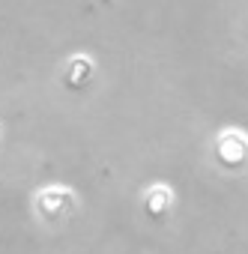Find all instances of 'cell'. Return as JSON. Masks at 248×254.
<instances>
[{
  "instance_id": "cell-1",
  "label": "cell",
  "mask_w": 248,
  "mask_h": 254,
  "mask_svg": "<svg viewBox=\"0 0 248 254\" xmlns=\"http://www.w3.org/2000/svg\"><path fill=\"white\" fill-rule=\"evenodd\" d=\"M36 212L45 224H66L78 212V200L69 189H45L36 197Z\"/></svg>"
},
{
  "instance_id": "cell-2",
  "label": "cell",
  "mask_w": 248,
  "mask_h": 254,
  "mask_svg": "<svg viewBox=\"0 0 248 254\" xmlns=\"http://www.w3.org/2000/svg\"><path fill=\"white\" fill-rule=\"evenodd\" d=\"M215 162L224 171H230V174L242 171L248 165V138L239 135V132L218 135V141H215Z\"/></svg>"
},
{
  "instance_id": "cell-3",
  "label": "cell",
  "mask_w": 248,
  "mask_h": 254,
  "mask_svg": "<svg viewBox=\"0 0 248 254\" xmlns=\"http://www.w3.org/2000/svg\"><path fill=\"white\" fill-rule=\"evenodd\" d=\"M171 209H174V194H171V189H165V186H153V189L144 194V212H147L150 221L162 224V221L171 215Z\"/></svg>"
},
{
  "instance_id": "cell-4",
  "label": "cell",
  "mask_w": 248,
  "mask_h": 254,
  "mask_svg": "<svg viewBox=\"0 0 248 254\" xmlns=\"http://www.w3.org/2000/svg\"><path fill=\"white\" fill-rule=\"evenodd\" d=\"M93 75H96V69H93V63H90L87 57H75V60H69L66 69H63V81H66L69 90H84V87H90Z\"/></svg>"
}]
</instances>
